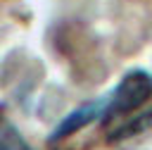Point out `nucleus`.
Wrapping results in <instances>:
<instances>
[{"label":"nucleus","mask_w":152,"mask_h":150,"mask_svg":"<svg viewBox=\"0 0 152 150\" xmlns=\"http://www.w3.org/2000/svg\"><path fill=\"white\" fill-rule=\"evenodd\" d=\"M152 95V76L145 69H131L126 71L114 90L107 95V107H104V119L109 121L119 114H128L138 107H142Z\"/></svg>","instance_id":"obj_1"},{"label":"nucleus","mask_w":152,"mask_h":150,"mask_svg":"<svg viewBox=\"0 0 152 150\" xmlns=\"http://www.w3.org/2000/svg\"><path fill=\"white\" fill-rule=\"evenodd\" d=\"M104 107H107V95L78 105L76 110H71V112L55 126V131L50 133V140H62V138L76 133L78 129H83V126H88V124H93V121H102V119H104Z\"/></svg>","instance_id":"obj_2"},{"label":"nucleus","mask_w":152,"mask_h":150,"mask_svg":"<svg viewBox=\"0 0 152 150\" xmlns=\"http://www.w3.org/2000/svg\"><path fill=\"white\" fill-rule=\"evenodd\" d=\"M0 150H31L28 140L19 133V129L5 117L0 110Z\"/></svg>","instance_id":"obj_3"},{"label":"nucleus","mask_w":152,"mask_h":150,"mask_svg":"<svg viewBox=\"0 0 152 150\" xmlns=\"http://www.w3.org/2000/svg\"><path fill=\"white\" fill-rule=\"evenodd\" d=\"M147 126H152V110H150V112H145V114H140L138 119L128 121L126 126H121L116 133H112V140H119V138H131V136H135V133L145 131Z\"/></svg>","instance_id":"obj_4"}]
</instances>
